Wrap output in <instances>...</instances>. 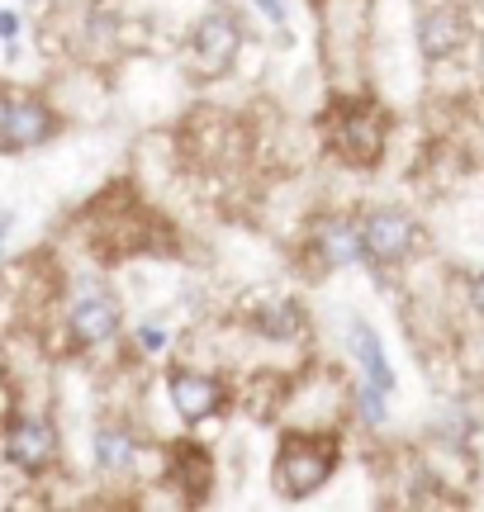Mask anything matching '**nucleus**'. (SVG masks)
Here are the masks:
<instances>
[{
	"label": "nucleus",
	"instance_id": "nucleus-1",
	"mask_svg": "<svg viewBox=\"0 0 484 512\" xmlns=\"http://www.w3.org/2000/svg\"><path fill=\"white\" fill-rule=\"evenodd\" d=\"M333 470H337V437H323V432H290V437L280 441L271 479H276V489L285 498H309L328 484Z\"/></svg>",
	"mask_w": 484,
	"mask_h": 512
},
{
	"label": "nucleus",
	"instance_id": "nucleus-2",
	"mask_svg": "<svg viewBox=\"0 0 484 512\" xmlns=\"http://www.w3.org/2000/svg\"><path fill=\"white\" fill-rule=\"evenodd\" d=\"M5 456L10 465H19L24 475H43L57 456V432L43 418H19L10 432H5Z\"/></svg>",
	"mask_w": 484,
	"mask_h": 512
},
{
	"label": "nucleus",
	"instance_id": "nucleus-3",
	"mask_svg": "<svg viewBox=\"0 0 484 512\" xmlns=\"http://www.w3.org/2000/svg\"><path fill=\"white\" fill-rule=\"evenodd\" d=\"M238 48H242V29L228 10H214V15L200 19V29H195V57H200L205 72H224V67H233Z\"/></svg>",
	"mask_w": 484,
	"mask_h": 512
},
{
	"label": "nucleus",
	"instance_id": "nucleus-4",
	"mask_svg": "<svg viewBox=\"0 0 484 512\" xmlns=\"http://www.w3.org/2000/svg\"><path fill=\"white\" fill-rule=\"evenodd\" d=\"M53 128H57V119L43 100H10V114H5V128H0V147L29 152V147L48 143Z\"/></svg>",
	"mask_w": 484,
	"mask_h": 512
},
{
	"label": "nucleus",
	"instance_id": "nucleus-5",
	"mask_svg": "<svg viewBox=\"0 0 484 512\" xmlns=\"http://www.w3.org/2000/svg\"><path fill=\"white\" fill-rule=\"evenodd\" d=\"M171 403L186 422H205L224 408V384L209 380V375H195V370H171Z\"/></svg>",
	"mask_w": 484,
	"mask_h": 512
},
{
	"label": "nucleus",
	"instance_id": "nucleus-6",
	"mask_svg": "<svg viewBox=\"0 0 484 512\" xmlns=\"http://www.w3.org/2000/svg\"><path fill=\"white\" fill-rule=\"evenodd\" d=\"M413 238H418V228H413V219H404V214H371V219L361 223V247H366V256L371 261H404L413 247Z\"/></svg>",
	"mask_w": 484,
	"mask_h": 512
},
{
	"label": "nucleus",
	"instance_id": "nucleus-7",
	"mask_svg": "<svg viewBox=\"0 0 484 512\" xmlns=\"http://www.w3.org/2000/svg\"><path fill=\"white\" fill-rule=\"evenodd\" d=\"M72 332L81 342H105V337H114V332H119V304H114L110 294H86V299H76Z\"/></svg>",
	"mask_w": 484,
	"mask_h": 512
},
{
	"label": "nucleus",
	"instance_id": "nucleus-8",
	"mask_svg": "<svg viewBox=\"0 0 484 512\" xmlns=\"http://www.w3.org/2000/svg\"><path fill=\"white\" fill-rule=\"evenodd\" d=\"M461 38H466V19L456 15V10H432L423 24H418V48L437 62V57H447L461 48Z\"/></svg>",
	"mask_w": 484,
	"mask_h": 512
},
{
	"label": "nucleus",
	"instance_id": "nucleus-9",
	"mask_svg": "<svg viewBox=\"0 0 484 512\" xmlns=\"http://www.w3.org/2000/svg\"><path fill=\"white\" fill-rule=\"evenodd\" d=\"M347 342H352V356L361 361V370H366V380L380 384L385 394L394 389V370L390 361H385V347H380V337H375V328H366V323H352V332H347Z\"/></svg>",
	"mask_w": 484,
	"mask_h": 512
},
{
	"label": "nucleus",
	"instance_id": "nucleus-10",
	"mask_svg": "<svg viewBox=\"0 0 484 512\" xmlns=\"http://www.w3.org/2000/svg\"><path fill=\"white\" fill-rule=\"evenodd\" d=\"M337 147L352 162H375L380 157V124H371V114H352L347 124L337 128Z\"/></svg>",
	"mask_w": 484,
	"mask_h": 512
},
{
	"label": "nucleus",
	"instance_id": "nucleus-11",
	"mask_svg": "<svg viewBox=\"0 0 484 512\" xmlns=\"http://www.w3.org/2000/svg\"><path fill=\"white\" fill-rule=\"evenodd\" d=\"M323 256H328L333 266H352V261H361V256H366V247H361V228H352V223H328V228H323Z\"/></svg>",
	"mask_w": 484,
	"mask_h": 512
},
{
	"label": "nucleus",
	"instance_id": "nucleus-12",
	"mask_svg": "<svg viewBox=\"0 0 484 512\" xmlns=\"http://www.w3.org/2000/svg\"><path fill=\"white\" fill-rule=\"evenodd\" d=\"M95 465H100V470H110V475L129 470V465H133V437H129V432L105 427V432L95 437Z\"/></svg>",
	"mask_w": 484,
	"mask_h": 512
},
{
	"label": "nucleus",
	"instance_id": "nucleus-13",
	"mask_svg": "<svg viewBox=\"0 0 484 512\" xmlns=\"http://www.w3.org/2000/svg\"><path fill=\"white\" fill-rule=\"evenodd\" d=\"M295 328H299L295 304H280L276 313H266V337H295Z\"/></svg>",
	"mask_w": 484,
	"mask_h": 512
},
{
	"label": "nucleus",
	"instance_id": "nucleus-14",
	"mask_svg": "<svg viewBox=\"0 0 484 512\" xmlns=\"http://www.w3.org/2000/svg\"><path fill=\"white\" fill-rule=\"evenodd\" d=\"M361 418L366 422H385V389H380V384H371L366 380V389H361Z\"/></svg>",
	"mask_w": 484,
	"mask_h": 512
},
{
	"label": "nucleus",
	"instance_id": "nucleus-15",
	"mask_svg": "<svg viewBox=\"0 0 484 512\" xmlns=\"http://www.w3.org/2000/svg\"><path fill=\"white\" fill-rule=\"evenodd\" d=\"M138 342H143L148 351H162V342H167V337H162V328H152V323H148V328H138Z\"/></svg>",
	"mask_w": 484,
	"mask_h": 512
},
{
	"label": "nucleus",
	"instance_id": "nucleus-16",
	"mask_svg": "<svg viewBox=\"0 0 484 512\" xmlns=\"http://www.w3.org/2000/svg\"><path fill=\"white\" fill-rule=\"evenodd\" d=\"M15 34H19V15H15V10H0V38L10 43Z\"/></svg>",
	"mask_w": 484,
	"mask_h": 512
},
{
	"label": "nucleus",
	"instance_id": "nucleus-17",
	"mask_svg": "<svg viewBox=\"0 0 484 512\" xmlns=\"http://www.w3.org/2000/svg\"><path fill=\"white\" fill-rule=\"evenodd\" d=\"M257 10L271 19V24H285V5H280V0H257Z\"/></svg>",
	"mask_w": 484,
	"mask_h": 512
},
{
	"label": "nucleus",
	"instance_id": "nucleus-18",
	"mask_svg": "<svg viewBox=\"0 0 484 512\" xmlns=\"http://www.w3.org/2000/svg\"><path fill=\"white\" fill-rule=\"evenodd\" d=\"M470 290H475V309L484 313V275H475V280H470Z\"/></svg>",
	"mask_w": 484,
	"mask_h": 512
},
{
	"label": "nucleus",
	"instance_id": "nucleus-19",
	"mask_svg": "<svg viewBox=\"0 0 484 512\" xmlns=\"http://www.w3.org/2000/svg\"><path fill=\"white\" fill-rule=\"evenodd\" d=\"M10 228H15V214H10V209H0V238H5Z\"/></svg>",
	"mask_w": 484,
	"mask_h": 512
},
{
	"label": "nucleus",
	"instance_id": "nucleus-20",
	"mask_svg": "<svg viewBox=\"0 0 484 512\" xmlns=\"http://www.w3.org/2000/svg\"><path fill=\"white\" fill-rule=\"evenodd\" d=\"M5 114H10V100L0 95V128H5Z\"/></svg>",
	"mask_w": 484,
	"mask_h": 512
}]
</instances>
